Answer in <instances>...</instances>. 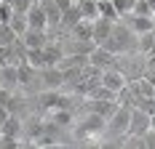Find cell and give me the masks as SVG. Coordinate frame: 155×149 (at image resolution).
<instances>
[{"label": "cell", "instance_id": "6da1fadb", "mask_svg": "<svg viewBox=\"0 0 155 149\" xmlns=\"http://www.w3.org/2000/svg\"><path fill=\"white\" fill-rule=\"evenodd\" d=\"M102 48H107L110 53H115V56H126V53H134V48H137V35L126 27L123 21L118 19L115 24H112V32H110V37L102 43Z\"/></svg>", "mask_w": 155, "mask_h": 149}, {"label": "cell", "instance_id": "7a4b0ae2", "mask_svg": "<svg viewBox=\"0 0 155 149\" xmlns=\"http://www.w3.org/2000/svg\"><path fill=\"white\" fill-rule=\"evenodd\" d=\"M72 133H75V138H80V141H102V131H104V117L102 115H96V112H88L86 117H80L72 122V128H70Z\"/></svg>", "mask_w": 155, "mask_h": 149}, {"label": "cell", "instance_id": "3957f363", "mask_svg": "<svg viewBox=\"0 0 155 149\" xmlns=\"http://www.w3.org/2000/svg\"><path fill=\"white\" fill-rule=\"evenodd\" d=\"M38 83H40L43 90H56V88L67 85L62 67H43V69H38Z\"/></svg>", "mask_w": 155, "mask_h": 149}, {"label": "cell", "instance_id": "277c9868", "mask_svg": "<svg viewBox=\"0 0 155 149\" xmlns=\"http://www.w3.org/2000/svg\"><path fill=\"white\" fill-rule=\"evenodd\" d=\"M38 106H40V109H46V112L59 109V106H70V109H72V99H70V96H64L62 88H56V90H43V96L38 99Z\"/></svg>", "mask_w": 155, "mask_h": 149}, {"label": "cell", "instance_id": "5b68a950", "mask_svg": "<svg viewBox=\"0 0 155 149\" xmlns=\"http://www.w3.org/2000/svg\"><path fill=\"white\" fill-rule=\"evenodd\" d=\"M99 83H102L104 88H110L112 93H118V90L128 83V77H126V72L115 64V67H110V69H102V80H99Z\"/></svg>", "mask_w": 155, "mask_h": 149}, {"label": "cell", "instance_id": "8992f818", "mask_svg": "<svg viewBox=\"0 0 155 149\" xmlns=\"http://www.w3.org/2000/svg\"><path fill=\"white\" fill-rule=\"evenodd\" d=\"M120 21H123V24L134 32V35H142V32H155V19H153V16L126 14V16H120Z\"/></svg>", "mask_w": 155, "mask_h": 149}, {"label": "cell", "instance_id": "52a82bcc", "mask_svg": "<svg viewBox=\"0 0 155 149\" xmlns=\"http://www.w3.org/2000/svg\"><path fill=\"white\" fill-rule=\"evenodd\" d=\"M88 64L99 67V69H110V67H115V64H118V59H115V53H110L107 48L94 45L91 53H88Z\"/></svg>", "mask_w": 155, "mask_h": 149}, {"label": "cell", "instance_id": "ba28073f", "mask_svg": "<svg viewBox=\"0 0 155 149\" xmlns=\"http://www.w3.org/2000/svg\"><path fill=\"white\" fill-rule=\"evenodd\" d=\"M48 122L56 125L59 131H70L72 122H75V115H72L70 106H59V109H51V112H48Z\"/></svg>", "mask_w": 155, "mask_h": 149}, {"label": "cell", "instance_id": "9c48e42d", "mask_svg": "<svg viewBox=\"0 0 155 149\" xmlns=\"http://www.w3.org/2000/svg\"><path fill=\"white\" fill-rule=\"evenodd\" d=\"M112 24H115V21H110V19H102V16H96V19L91 21V40H94V45H102V43L110 37V32H112Z\"/></svg>", "mask_w": 155, "mask_h": 149}, {"label": "cell", "instance_id": "30bf717a", "mask_svg": "<svg viewBox=\"0 0 155 149\" xmlns=\"http://www.w3.org/2000/svg\"><path fill=\"white\" fill-rule=\"evenodd\" d=\"M64 59V45L62 40H48L46 45H43V61H46V67H56L59 61Z\"/></svg>", "mask_w": 155, "mask_h": 149}, {"label": "cell", "instance_id": "8fae6325", "mask_svg": "<svg viewBox=\"0 0 155 149\" xmlns=\"http://www.w3.org/2000/svg\"><path fill=\"white\" fill-rule=\"evenodd\" d=\"M19 40H21L24 48H43L48 43V35H46V30H32V27H27L24 35H19Z\"/></svg>", "mask_w": 155, "mask_h": 149}, {"label": "cell", "instance_id": "7c38bea8", "mask_svg": "<svg viewBox=\"0 0 155 149\" xmlns=\"http://www.w3.org/2000/svg\"><path fill=\"white\" fill-rule=\"evenodd\" d=\"M32 80H38V69L35 67H30L27 61H16V83L21 85V88H30Z\"/></svg>", "mask_w": 155, "mask_h": 149}, {"label": "cell", "instance_id": "4fadbf2b", "mask_svg": "<svg viewBox=\"0 0 155 149\" xmlns=\"http://www.w3.org/2000/svg\"><path fill=\"white\" fill-rule=\"evenodd\" d=\"M24 16H27V24H30L32 30H46V11H43L40 0H35Z\"/></svg>", "mask_w": 155, "mask_h": 149}, {"label": "cell", "instance_id": "5bb4252c", "mask_svg": "<svg viewBox=\"0 0 155 149\" xmlns=\"http://www.w3.org/2000/svg\"><path fill=\"white\" fill-rule=\"evenodd\" d=\"M80 19H83V16H80V8H78V3H72V5H70V8H64L62 16H59V30L70 32V27L78 24Z\"/></svg>", "mask_w": 155, "mask_h": 149}, {"label": "cell", "instance_id": "9a60e30c", "mask_svg": "<svg viewBox=\"0 0 155 149\" xmlns=\"http://www.w3.org/2000/svg\"><path fill=\"white\" fill-rule=\"evenodd\" d=\"M67 35H70V40H91V21H88V19H80L78 24L70 27ZM91 43H94V40H91Z\"/></svg>", "mask_w": 155, "mask_h": 149}, {"label": "cell", "instance_id": "2e32d148", "mask_svg": "<svg viewBox=\"0 0 155 149\" xmlns=\"http://www.w3.org/2000/svg\"><path fill=\"white\" fill-rule=\"evenodd\" d=\"M153 45H155V32H142V35H137L134 53L137 56H147V53H153Z\"/></svg>", "mask_w": 155, "mask_h": 149}, {"label": "cell", "instance_id": "e0dca14e", "mask_svg": "<svg viewBox=\"0 0 155 149\" xmlns=\"http://www.w3.org/2000/svg\"><path fill=\"white\" fill-rule=\"evenodd\" d=\"M88 101V112H96L102 117H107L110 112L115 109V101H99V99H86Z\"/></svg>", "mask_w": 155, "mask_h": 149}, {"label": "cell", "instance_id": "ac0fdd59", "mask_svg": "<svg viewBox=\"0 0 155 149\" xmlns=\"http://www.w3.org/2000/svg\"><path fill=\"white\" fill-rule=\"evenodd\" d=\"M96 16L110 19V21H118L120 19V16L115 14V8H112V0H96Z\"/></svg>", "mask_w": 155, "mask_h": 149}, {"label": "cell", "instance_id": "d6986e66", "mask_svg": "<svg viewBox=\"0 0 155 149\" xmlns=\"http://www.w3.org/2000/svg\"><path fill=\"white\" fill-rule=\"evenodd\" d=\"M8 27L16 32V37H19V35H24L27 27H30V24H27V16H24V14H14L11 19H8Z\"/></svg>", "mask_w": 155, "mask_h": 149}, {"label": "cell", "instance_id": "ffe728a7", "mask_svg": "<svg viewBox=\"0 0 155 149\" xmlns=\"http://www.w3.org/2000/svg\"><path fill=\"white\" fill-rule=\"evenodd\" d=\"M131 14H137V16H153L155 14V3H150V0H134Z\"/></svg>", "mask_w": 155, "mask_h": 149}, {"label": "cell", "instance_id": "44dd1931", "mask_svg": "<svg viewBox=\"0 0 155 149\" xmlns=\"http://www.w3.org/2000/svg\"><path fill=\"white\" fill-rule=\"evenodd\" d=\"M112 8H115V14H118V16H126V14H131L134 0H112Z\"/></svg>", "mask_w": 155, "mask_h": 149}, {"label": "cell", "instance_id": "7402d4cb", "mask_svg": "<svg viewBox=\"0 0 155 149\" xmlns=\"http://www.w3.org/2000/svg\"><path fill=\"white\" fill-rule=\"evenodd\" d=\"M32 3H35V0H14V3H11V11H14V14H27Z\"/></svg>", "mask_w": 155, "mask_h": 149}, {"label": "cell", "instance_id": "603a6c76", "mask_svg": "<svg viewBox=\"0 0 155 149\" xmlns=\"http://www.w3.org/2000/svg\"><path fill=\"white\" fill-rule=\"evenodd\" d=\"M27 133H30V141H32V138H38V136L43 133V120H35L30 128H27Z\"/></svg>", "mask_w": 155, "mask_h": 149}, {"label": "cell", "instance_id": "cb8c5ba5", "mask_svg": "<svg viewBox=\"0 0 155 149\" xmlns=\"http://www.w3.org/2000/svg\"><path fill=\"white\" fill-rule=\"evenodd\" d=\"M14 16V11H11V5L8 3H0V24H8V19Z\"/></svg>", "mask_w": 155, "mask_h": 149}, {"label": "cell", "instance_id": "d4e9b609", "mask_svg": "<svg viewBox=\"0 0 155 149\" xmlns=\"http://www.w3.org/2000/svg\"><path fill=\"white\" fill-rule=\"evenodd\" d=\"M11 96H14V90H8V88H3V85H0V106H8Z\"/></svg>", "mask_w": 155, "mask_h": 149}]
</instances>
